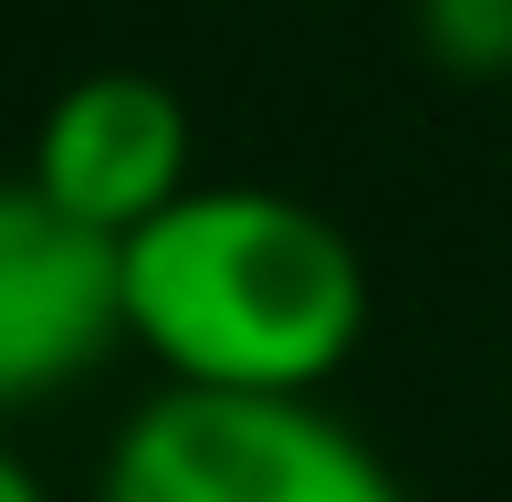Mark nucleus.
Wrapping results in <instances>:
<instances>
[{
	"label": "nucleus",
	"instance_id": "nucleus-1",
	"mask_svg": "<svg viewBox=\"0 0 512 502\" xmlns=\"http://www.w3.org/2000/svg\"><path fill=\"white\" fill-rule=\"evenodd\" d=\"M115 272L126 346H147L168 387L324 398V377L366 346V251L293 189H189L115 241Z\"/></svg>",
	"mask_w": 512,
	"mask_h": 502
},
{
	"label": "nucleus",
	"instance_id": "nucleus-2",
	"mask_svg": "<svg viewBox=\"0 0 512 502\" xmlns=\"http://www.w3.org/2000/svg\"><path fill=\"white\" fill-rule=\"evenodd\" d=\"M95 502H408L366 429L324 398H209L157 387L105 440Z\"/></svg>",
	"mask_w": 512,
	"mask_h": 502
},
{
	"label": "nucleus",
	"instance_id": "nucleus-3",
	"mask_svg": "<svg viewBox=\"0 0 512 502\" xmlns=\"http://www.w3.org/2000/svg\"><path fill=\"white\" fill-rule=\"evenodd\" d=\"M189 105H178V84L136 74V63H95V74H74L53 105H42L32 126V189L53 199L63 220H84L95 241H136L157 210H178V199L199 189L189 178Z\"/></svg>",
	"mask_w": 512,
	"mask_h": 502
},
{
	"label": "nucleus",
	"instance_id": "nucleus-4",
	"mask_svg": "<svg viewBox=\"0 0 512 502\" xmlns=\"http://www.w3.org/2000/svg\"><path fill=\"white\" fill-rule=\"evenodd\" d=\"M105 346H126L115 241L63 220L32 178H0V419L74 387Z\"/></svg>",
	"mask_w": 512,
	"mask_h": 502
},
{
	"label": "nucleus",
	"instance_id": "nucleus-5",
	"mask_svg": "<svg viewBox=\"0 0 512 502\" xmlns=\"http://www.w3.org/2000/svg\"><path fill=\"white\" fill-rule=\"evenodd\" d=\"M418 42H429V63L492 84L512 74V0H418Z\"/></svg>",
	"mask_w": 512,
	"mask_h": 502
},
{
	"label": "nucleus",
	"instance_id": "nucleus-6",
	"mask_svg": "<svg viewBox=\"0 0 512 502\" xmlns=\"http://www.w3.org/2000/svg\"><path fill=\"white\" fill-rule=\"evenodd\" d=\"M0 502H53V492H42V482H32V461H21V450H11V440H0Z\"/></svg>",
	"mask_w": 512,
	"mask_h": 502
}]
</instances>
